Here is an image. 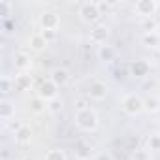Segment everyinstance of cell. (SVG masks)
I'll return each mask as SVG.
<instances>
[{"label":"cell","mask_w":160,"mask_h":160,"mask_svg":"<svg viewBox=\"0 0 160 160\" xmlns=\"http://www.w3.org/2000/svg\"><path fill=\"white\" fill-rule=\"evenodd\" d=\"M156 27H158V25H156V23H154L151 17H149V19L143 23V28H145V32H154V30H156Z\"/></svg>","instance_id":"cell-28"},{"label":"cell","mask_w":160,"mask_h":160,"mask_svg":"<svg viewBox=\"0 0 160 160\" xmlns=\"http://www.w3.org/2000/svg\"><path fill=\"white\" fill-rule=\"evenodd\" d=\"M47 109H49L51 113H60V109H62V100H60V98H55V100L47 102Z\"/></svg>","instance_id":"cell-25"},{"label":"cell","mask_w":160,"mask_h":160,"mask_svg":"<svg viewBox=\"0 0 160 160\" xmlns=\"http://www.w3.org/2000/svg\"><path fill=\"white\" fill-rule=\"evenodd\" d=\"M92 160H113V156H111V152H108V151H102V152L94 154V158H92Z\"/></svg>","instance_id":"cell-29"},{"label":"cell","mask_w":160,"mask_h":160,"mask_svg":"<svg viewBox=\"0 0 160 160\" xmlns=\"http://www.w3.org/2000/svg\"><path fill=\"white\" fill-rule=\"evenodd\" d=\"M73 121H75L77 128H81V130H85V132H92V130H96V128H98V122H100V121H98L96 111H94V109H91V108L77 109V111H75Z\"/></svg>","instance_id":"cell-1"},{"label":"cell","mask_w":160,"mask_h":160,"mask_svg":"<svg viewBox=\"0 0 160 160\" xmlns=\"http://www.w3.org/2000/svg\"><path fill=\"white\" fill-rule=\"evenodd\" d=\"M13 138H15L17 143L27 145V143H30V139H32V128H30L28 124H21V126L13 132Z\"/></svg>","instance_id":"cell-12"},{"label":"cell","mask_w":160,"mask_h":160,"mask_svg":"<svg viewBox=\"0 0 160 160\" xmlns=\"http://www.w3.org/2000/svg\"><path fill=\"white\" fill-rule=\"evenodd\" d=\"M40 27H42V30H57V28L60 27V17H58V13H57V12H51V10L43 12V13L40 15Z\"/></svg>","instance_id":"cell-5"},{"label":"cell","mask_w":160,"mask_h":160,"mask_svg":"<svg viewBox=\"0 0 160 160\" xmlns=\"http://www.w3.org/2000/svg\"><path fill=\"white\" fill-rule=\"evenodd\" d=\"M122 111L126 115H139L141 111H145V106H143V98L136 92H128L124 98H122Z\"/></svg>","instance_id":"cell-2"},{"label":"cell","mask_w":160,"mask_h":160,"mask_svg":"<svg viewBox=\"0 0 160 160\" xmlns=\"http://www.w3.org/2000/svg\"><path fill=\"white\" fill-rule=\"evenodd\" d=\"M130 73H132L134 77H138V79L149 75V64H147V60H143V58L134 60V62L130 64Z\"/></svg>","instance_id":"cell-11"},{"label":"cell","mask_w":160,"mask_h":160,"mask_svg":"<svg viewBox=\"0 0 160 160\" xmlns=\"http://www.w3.org/2000/svg\"><path fill=\"white\" fill-rule=\"evenodd\" d=\"M28 45H30V49H34V51H43L49 43H47L45 38L42 36V32H34V34H30V38H28Z\"/></svg>","instance_id":"cell-16"},{"label":"cell","mask_w":160,"mask_h":160,"mask_svg":"<svg viewBox=\"0 0 160 160\" xmlns=\"http://www.w3.org/2000/svg\"><path fill=\"white\" fill-rule=\"evenodd\" d=\"M38 96L45 102H51L55 98H58V87L51 81V79H47V81H43L38 89Z\"/></svg>","instance_id":"cell-8"},{"label":"cell","mask_w":160,"mask_h":160,"mask_svg":"<svg viewBox=\"0 0 160 160\" xmlns=\"http://www.w3.org/2000/svg\"><path fill=\"white\" fill-rule=\"evenodd\" d=\"M30 85H32L30 75H17L15 77V89L17 91H28Z\"/></svg>","instance_id":"cell-22"},{"label":"cell","mask_w":160,"mask_h":160,"mask_svg":"<svg viewBox=\"0 0 160 160\" xmlns=\"http://www.w3.org/2000/svg\"><path fill=\"white\" fill-rule=\"evenodd\" d=\"M132 160H151V152L147 149H136L132 152Z\"/></svg>","instance_id":"cell-24"},{"label":"cell","mask_w":160,"mask_h":160,"mask_svg":"<svg viewBox=\"0 0 160 160\" xmlns=\"http://www.w3.org/2000/svg\"><path fill=\"white\" fill-rule=\"evenodd\" d=\"M141 42H143V45H147V47H151V49L160 47V34H158L156 30H154V32H145L143 38H141Z\"/></svg>","instance_id":"cell-17"},{"label":"cell","mask_w":160,"mask_h":160,"mask_svg":"<svg viewBox=\"0 0 160 160\" xmlns=\"http://www.w3.org/2000/svg\"><path fill=\"white\" fill-rule=\"evenodd\" d=\"M12 89H15V79H12L10 75H2V79H0V91H2V94L8 96Z\"/></svg>","instance_id":"cell-20"},{"label":"cell","mask_w":160,"mask_h":160,"mask_svg":"<svg viewBox=\"0 0 160 160\" xmlns=\"http://www.w3.org/2000/svg\"><path fill=\"white\" fill-rule=\"evenodd\" d=\"M158 30H160V23H158Z\"/></svg>","instance_id":"cell-30"},{"label":"cell","mask_w":160,"mask_h":160,"mask_svg":"<svg viewBox=\"0 0 160 160\" xmlns=\"http://www.w3.org/2000/svg\"><path fill=\"white\" fill-rule=\"evenodd\" d=\"M13 66H15V70H19V72H27V70H30V66H32V58H30V55L25 53V51H17V53L13 55Z\"/></svg>","instance_id":"cell-10"},{"label":"cell","mask_w":160,"mask_h":160,"mask_svg":"<svg viewBox=\"0 0 160 160\" xmlns=\"http://www.w3.org/2000/svg\"><path fill=\"white\" fill-rule=\"evenodd\" d=\"M87 96L91 100H96V102H102L108 98V85L104 81H91L89 87H87Z\"/></svg>","instance_id":"cell-4"},{"label":"cell","mask_w":160,"mask_h":160,"mask_svg":"<svg viewBox=\"0 0 160 160\" xmlns=\"http://www.w3.org/2000/svg\"><path fill=\"white\" fill-rule=\"evenodd\" d=\"M89 38H91V42L96 43L98 47H100V45H106V43H108V38H109V28H108L106 25H94V27L91 28Z\"/></svg>","instance_id":"cell-7"},{"label":"cell","mask_w":160,"mask_h":160,"mask_svg":"<svg viewBox=\"0 0 160 160\" xmlns=\"http://www.w3.org/2000/svg\"><path fill=\"white\" fill-rule=\"evenodd\" d=\"M79 17H81L83 23L96 25L98 19L102 17V12H100V8H98L96 2H83L81 8H79Z\"/></svg>","instance_id":"cell-3"},{"label":"cell","mask_w":160,"mask_h":160,"mask_svg":"<svg viewBox=\"0 0 160 160\" xmlns=\"http://www.w3.org/2000/svg\"><path fill=\"white\" fill-rule=\"evenodd\" d=\"M13 117H15V106L10 100L4 98L2 102H0V119H2L4 122H10Z\"/></svg>","instance_id":"cell-15"},{"label":"cell","mask_w":160,"mask_h":160,"mask_svg":"<svg viewBox=\"0 0 160 160\" xmlns=\"http://www.w3.org/2000/svg\"><path fill=\"white\" fill-rule=\"evenodd\" d=\"M43 160H68V154H66L64 149L55 147V149H49V151L45 152V158H43Z\"/></svg>","instance_id":"cell-19"},{"label":"cell","mask_w":160,"mask_h":160,"mask_svg":"<svg viewBox=\"0 0 160 160\" xmlns=\"http://www.w3.org/2000/svg\"><path fill=\"white\" fill-rule=\"evenodd\" d=\"M0 10H2V13H0V15L10 17V13H12V4L6 2V0H2V2H0Z\"/></svg>","instance_id":"cell-27"},{"label":"cell","mask_w":160,"mask_h":160,"mask_svg":"<svg viewBox=\"0 0 160 160\" xmlns=\"http://www.w3.org/2000/svg\"><path fill=\"white\" fill-rule=\"evenodd\" d=\"M75 158L77 160H91L92 158V147L87 141H77L75 143Z\"/></svg>","instance_id":"cell-13"},{"label":"cell","mask_w":160,"mask_h":160,"mask_svg":"<svg viewBox=\"0 0 160 160\" xmlns=\"http://www.w3.org/2000/svg\"><path fill=\"white\" fill-rule=\"evenodd\" d=\"M42 36L45 38L47 43H53L57 40V30H42Z\"/></svg>","instance_id":"cell-26"},{"label":"cell","mask_w":160,"mask_h":160,"mask_svg":"<svg viewBox=\"0 0 160 160\" xmlns=\"http://www.w3.org/2000/svg\"><path fill=\"white\" fill-rule=\"evenodd\" d=\"M49 79L60 89V87H64V85H68V81H70V72L66 70V68H53L51 70V73H49Z\"/></svg>","instance_id":"cell-9"},{"label":"cell","mask_w":160,"mask_h":160,"mask_svg":"<svg viewBox=\"0 0 160 160\" xmlns=\"http://www.w3.org/2000/svg\"><path fill=\"white\" fill-rule=\"evenodd\" d=\"M143 106H145V111H147V113H156V111H160V100H158L156 96L145 98V100H143Z\"/></svg>","instance_id":"cell-21"},{"label":"cell","mask_w":160,"mask_h":160,"mask_svg":"<svg viewBox=\"0 0 160 160\" xmlns=\"http://www.w3.org/2000/svg\"><path fill=\"white\" fill-rule=\"evenodd\" d=\"M28 108H30V111H32V113H43V111L47 109V102H45V100H42L40 96H34V98H30Z\"/></svg>","instance_id":"cell-18"},{"label":"cell","mask_w":160,"mask_h":160,"mask_svg":"<svg viewBox=\"0 0 160 160\" xmlns=\"http://www.w3.org/2000/svg\"><path fill=\"white\" fill-rule=\"evenodd\" d=\"M96 57H98V60H102V62H111V60H115V57H117V49L113 47V45H100L98 47V51H96Z\"/></svg>","instance_id":"cell-14"},{"label":"cell","mask_w":160,"mask_h":160,"mask_svg":"<svg viewBox=\"0 0 160 160\" xmlns=\"http://www.w3.org/2000/svg\"><path fill=\"white\" fill-rule=\"evenodd\" d=\"M147 151L160 152V134H151L147 139Z\"/></svg>","instance_id":"cell-23"},{"label":"cell","mask_w":160,"mask_h":160,"mask_svg":"<svg viewBox=\"0 0 160 160\" xmlns=\"http://www.w3.org/2000/svg\"><path fill=\"white\" fill-rule=\"evenodd\" d=\"M158 10V4L154 2V0H138V2L134 4V12L138 15H143V17H152Z\"/></svg>","instance_id":"cell-6"}]
</instances>
